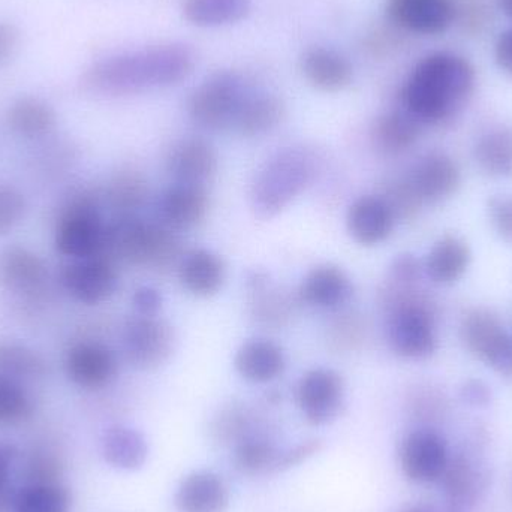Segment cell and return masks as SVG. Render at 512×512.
I'll return each mask as SVG.
<instances>
[{
    "instance_id": "obj_16",
    "label": "cell",
    "mask_w": 512,
    "mask_h": 512,
    "mask_svg": "<svg viewBox=\"0 0 512 512\" xmlns=\"http://www.w3.org/2000/svg\"><path fill=\"white\" fill-rule=\"evenodd\" d=\"M66 373L78 387L96 390L113 378L116 358L99 343H78L66 355Z\"/></svg>"
},
{
    "instance_id": "obj_47",
    "label": "cell",
    "mask_w": 512,
    "mask_h": 512,
    "mask_svg": "<svg viewBox=\"0 0 512 512\" xmlns=\"http://www.w3.org/2000/svg\"><path fill=\"white\" fill-rule=\"evenodd\" d=\"M403 512H429V511L423 510V508L414 507V508H408V510L403 511Z\"/></svg>"
},
{
    "instance_id": "obj_19",
    "label": "cell",
    "mask_w": 512,
    "mask_h": 512,
    "mask_svg": "<svg viewBox=\"0 0 512 512\" xmlns=\"http://www.w3.org/2000/svg\"><path fill=\"white\" fill-rule=\"evenodd\" d=\"M209 198L201 185L174 183L159 201V213L170 230H189L206 216Z\"/></svg>"
},
{
    "instance_id": "obj_38",
    "label": "cell",
    "mask_w": 512,
    "mask_h": 512,
    "mask_svg": "<svg viewBox=\"0 0 512 512\" xmlns=\"http://www.w3.org/2000/svg\"><path fill=\"white\" fill-rule=\"evenodd\" d=\"M113 198L120 207H132L135 204L138 206L143 200V185L135 182L134 179L122 180L117 186Z\"/></svg>"
},
{
    "instance_id": "obj_45",
    "label": "cell",
    "mask_w": 512,
    "mask_h": 512,
    "mask_svg": "<svg viewBox=\"0 0 512 512\" xmlns=\"http://www.w3.org/2000/svg\"><path fill=\"white\" fill-rule=\"evenodd\" d=\"M12 459H14V450L8 445H0V492L5 489L6 483H8Z\"/></svg>"
},
{
    "instance_id": "obj_20",
    "label": "cell",
    "mask_w": 512,
    "mask_h": 512,
    "mask_svg": "<svg viewBox=\"0 0 512 512\" xmlns=\"http://www.w3.org/2000/svg\"><path fill=\"white\" fill-rule=\"evenodd\" d=\"M228 504L227 486L213 472H194L177 489L176 507L180 512H225Z\"/></svg>"
},
{
    "instance_id": "obj_14",
    "label": "cell",
    "mask_w": 512,
    "mask_h": 512,
    "mask_svg": "<svg viewBox=\"0 0 512 512\" xmlns=\"http://www.w3.org/2000/svg\"><path fill=\"white\" fill-rule=\"evenodd\" d=\"M301 74L321 92H340L352 83L354 66L340 51L325 45H312L301 53Z\"/></svg>"
},
{
    "instance_id": "obj_29",
    "label": "cell",
    "mask_w": 512,
    "mask_h": 512,
    "mask_svg": "<svg viewBox=\"0 0 512 512\" xmlns=\"http://www.w3.org/2000/svg\"><path fill=\"white\" fill-rule=\"evenodd\" d=\"M6 120L14 134L24 138H39L53 131L56 114L41 99L21 98L11 105Z\"/></svg>"
},
{
    "instance_id": "obj_30",
    "label": "cell",
    "mask_w": 512,
    "mask_h": 512,
    "mask_svg": "<svg viewBox=\"0 0 512 512\" xmlns=\"http://www.w3.org/2000/svg\"><path fill=\"white\" fill-rule=\"evenodd\" d=\"M376 146L382 152L397 155L414 146L420 135V122L408 111H391L379 117L375 125Z\"/></svg>"
},
{
    "instance_id": "obj_44",
    "label": "cell",
    "mask_w": 512,
    "mask_h": 512,
    "mask_svg": "<svg viewBox=\"0 0 512 512\" xmlns=\"http://www.w3.org/2000/svg\"><path fill=\"white\" fill-rule=\"evenodd\" d=\"M463 397H465L466 402L472 403V405H484V403L489 402V390L481 382L471 381L463 388Z\"/></svg>"
},
{
    "instance_id": "obj_46",
    "label": "cell",
    "mask_w": 512,
    "mask_h": 512,
    "mask_svg": "<svg viewBox=\"0 0 512 512\" xmlns=\"http://www.w3.org/2000/svg\"><path fill=\"white\" fill-rule=\"evenodd\" d=\"M499 8L502 9L507 17L512 18V0H498Z\"/></svg>"
},
{
    "instance_id": "obj_34",
    "label": "cell",
    "mask_w": 512,
    "mask_h": 512,
    "mask_svg": "<svg viewBox=\"0 0 512 512\" xmlns=\"http://www.w3.org/2000/svg\"><path fill=\"white\" fill-rule=\"evenodd\" d=\"M29 396L18 381L0 376V426H12L30 414Z\"/></svg>"
},
{
    "instance_id": "obj_8",
    "label": "cell",
    "mask_w": 512,
    "mask_h": 512,
    "mask_svg": "<svg viewBox=\"0 0 512 512\" xmlns=\"http://www.w3.org/2000/svg\"><path fill=\"white\" fill-rule=\"evenodd\" d=\"M388 339L400 357L409 360L430 357L436 349V330L429 310L411 301L400 304L391 315Z\"/></svg>"
},
{
    "instance_id": "obj_3",
    "label": "cell",
    "mask_w": 512,
    "mask_h": 512,
    "mask_svg": "<svg viewBox=\"0 0 512 512\" xmlns=\"http://www.w3.org/2000/svg\"><path fill=\"white\" fill-rule=\"evenodd\" d=\"M313 176V159L306 150L288 149L277 153L259 171L254 185V207L261 216H273L285 209Z\"/></svg>"
},
{
    "instance_id": "obj_36",
    "label": "cell",
    "mask_w": 512,
    "mask_h": 512,
    "mask_svg": "<svg viewBox=\"0 0 512 512\" xmlns=\"http://www.w3.org/2000/svg\"><path fill=\"white\" fill-rule=\"evenodd\" d=\"M26 212V200L17 188L0 185V236L14 230Z\"/></svg>"
},
{
    "instance_id": "obj_37",
    "label": "cell",
    "mask_w": 512,
    "mask_h": 512,
    "mask_svg": "<svg viewBox=\"0 0 512 512\" xmlns=\"http://www.w3.org/2000/svg\"><path fill=\"white\" fill-rule=\"evenodd\" d=\"M489 216L499 236L512 245V195L493 197L489 201Z\"/></svg>"
},
{
    "instance_id": "obj_26",
    "label": "cell",
    "mask_w": 512,
    "mask_h": 512,
    "mask_svg": "<svg viewBox=\"0 0 512 512\" xmlns=\"http://www.w3.org/2000/svg\"><path fill=\"white\" fill-rule=\"evenodd\" d=\"M471 264V249L456 236L439 240L426 259V271L433 282L441 285L459 280Z\"/></svg>"
},
{
    "instance_id": "obj_5",
    "label": "cell",
    "mask_w": 512,
    "mask_h": 512,
    "mask_svg": "<svg viewBox=\"0 0 512 512\" xmlns=\"http://www.w3.org/2000/svg\"><path fill=\"white\" fill-rule=\"evenodd\" d=\"M104 249L131 264H164L176 255L177 240L165 225L123 216L108 225Z\"/></svg>"
},
{
    "instance_id": "obj_4",
    "label": "cell",
    "mask_w": 512,
    "mask_h": 512,
    "mask_svg": "<svg viewBox=\"0 0 512 512\" xmlns=\"http://www.w3.org/2000/svg\"><path fill=\"white\" fill-rule=\"evenodd\" d=\"M251 92L252 89L237 72H215L195 87L189 96V117L195 125L209 131L233 129Z\"/></svg>"
},
{
    "instance_id": "obj_17",
    "label": "cell",
    "mask_w": 512,
    "mask_h": 512,
    "mask_svg": "<svg viewBox=\"0 0 512 512\" xmlns=\"http://www.w3.org/2000/svg\"><path fill=\"white\" fill-rule=\"evenodd\" d=\"M216 153L201 138H185L174 144L167 159L168 173L177 183L203 185L215 174Z\"/></svg>"
},
{
    "instance_id": "obj_2",
    "label": "cell",
    "mask_w": 512,
    "mask_h": 512,
    "mask_svg": "<svg viewBox=\"0 0 512 512\" xmlns=\"http://www.w3.org/2000/svg\"><path fill=\"white\" fill-rule=\"evenodd\" d=\"M475 71L465 57L433 53L418 62L402 90L405 111L420 123H438L471 96Z\"/></svg>"
},
{
    "instance_id": "obj_32",
    "label": "cell",
    "mask_w": 512,
    "mask_h": 512,
    "mask_svg": "<svg viewBox=\"0 0 512 512\" xmlns=\"http://www.w3.org/2000/svg\"><path fill=\"white\" fill-rule=\"evenodd\" d=\"M69 493L56 484H30L14 499L15 512H69Z\"/></svg>"
},
{
    "instance_id": "obj_13",
    "label": "cell",
    "mask_w": 512,
    "mask_h": 512,
    "mask_svg": "<svg viewBox=\"0 0 512 512\" xmlns=\"http://www.w3.org/2000/svg\"><path fill=\"white\" fill-rule=\"evenodd\" d=\"M123 343L129 361L149 369L167 360L173 348V333L164 322L141 315L126 325Z\"/></svg>"
},
{
    "instance_id": "obj_10",
    "label": "cell",
    "mask_w": 512,
    "mask_h": 512,
    "mask_svg": "<svg viewBox=\"0 0 512 512\" xmlns=\"http://www.w3.org/2000/svg\"><path fill=\"white\" fill-rule=\"evenodd\" d=\"M448 450L444 439L433 430L409 433L400 448V466L408 480L433 483L444 477L448 468Z\"/></svg>"
},
{
    "instance_id": "obj_18",
    "label": "cell",
    "mask_w": 512,
    "mask_h": 512,
    "mask_svg": "<svg viewBox=\"0 0 512 512\" xmlns=\"http://www.w3.org/2000/svg\"><path fill=\"white\" fill-rule=\"evenodd\" d=\"M394 219L396 215L388 201L361 197L349 207L348 230L361 245H378L393 233Z\"/></svg>"
},
{
    "instance_id": "obj_11",
    "label": "cell",
    "mask_w": 512,
    "mask_h": 512,
    "mask_svg": "<svg viewBox=\"0 0 512 512\" xmlns=\"http://www.w3.org/2000/svg\"><path fill=\"white\" fill-rule=\"evenodd\" d=\"M454 0H387V15L400 29L418 35H439L456 18Z\"/></svg>"
},
{
    "instance_id": "obj_39",
    "label": "cell",
    "mask_w": 512,
    "mask_h": 512,
    "mask_svg": "<svg viewBox=\"0 0 512 512\" xmlns=\"http://www.w3.org/2000/svg\"><path fill=\"white\" fill-rule=\"evenodd\" d=\"M161 295L156 289L140 288L134 295L135 307H137L138 313L143 316H153L158 312L161 307Z\"/></svg>"
},
{
    "instance_id": "obj_43",
    "label": "cell",
    "mask_w": 512,
    "mask_h": 512,
    "mask_svg": "<svg viewBox=\"0 0 512 512\" xmlns=\"http://www.w3.org/2000/svg\"><path fill=\"white\" fill-rule=\"evenodd\" d=\"M17 44V29L12 24L0 21V65L12 56Z\"/></svg>"
},
{
    "instance_id": "obj_9",
    "label": "cell",
    "mask_w": 512,
    "mask_h": 512,
    "mask_svg": "<svg viewBox=\"0 0 512 512\" xmlns=\"http://www.w3.org/2000/svg\"><path fill=\"white\" fill-rule=\"evenodd\" d=\"M343 381L334 370L315 369L298 382L297 403L301 414L312 426H324L336 420L343 405Z\"/></svg>"
},
{
    "instance_id": "obj_31",
    "label": "cell",
    "mask_w": 512,
    "mask_h": 512,
    "mask_svg": "<svg viewBox=\"0 0 512 512\" xmlns=\"http://www.w3.org/2000/svg\"><path fill=\"white\" fill-rule=\"evenodd\" d=\"M478 165L490 176L512 177V128L493 129L475 147Z\"/></svg>"
},
{
    "instance_id": "obj_23",
    "label": "cell",
    "mask_w": 512,
    "mask_h": 512,
    "mask_svg": "<svg viewBox=\"0 0 512 512\" xmlns=\"http://www.w3.org/2000/svg\"><path fill=\"white\" fill-rule=\"evenodd\" d=\"M236 369L246 381L265 384L282 375L285 369V355L282 349L270 340H251L237 352Z\"/></svg>"
},
{
    "instance_id": "obj_28",
    "label": "cell",
    "mask_w": 512,
    "mask_h": 512,
    "mask_svg": "<svg viewBox=\"0 0 512 512\" xmlns=\"http://www.w3.org/2000/svg\"><path fill=\"white\" fill-rule=\"evenodd\" d=\"M47 276L44 262L24 248H11L0 261V279L12 291L33 292Z\"/></svg>"
},
{
    "instance_id": "obj_41",
    "label": "cell",
    "mask_w": 512,
    "mask_h": 512,
    "mask_svg": "<svg viewBox=\"0 0 512 512\" xmlns=\"http://www.w3.org/2000/svg\"><path fill=\"white\" fill-rule=\"evenodd\" d=\"M495 59L499 68L512 77V27L501 33L495 45Z\"/></svg>"
},
{
    "instance_id": "obj_33",
    "label": "cell",
    "mask_w": 512,
    "mask_h": 512,
    "mask_svg": "<svg viewBox=\"0 0 512 512\" xmlns=\"http://www.w3.org/2000/svg\"><path fill=\"white\" fill-rule=\"evenodd\" d=\"M45 372L42 358L20 345H0V376L14 379L35 378Z\"/></svg>"
},
{
    "instance_id": "obj_42",
    "label": "cell",
    "mask_w": 512,
    "mask_h": 512,
    "mask_svg": "<svg viewBox=\"0 0 512 512\" xmlns=\"http://www.w3.org/2000/svg\"><path fill=\"white\" fill-rule=\"evenodd\" d=\"M393 274L399 282H414L420 276V264L414 256H399L394 262Z\"/></svg>"
},
{
    "instance_id": "obj_24",
    "label": "cell",
    "mask_w": 512,
    "mask_h": 512,
    "mask_svg": "<svg viewBox=\"0 0 512 512\" xmlns=\"http://www.w3.org/2000/svg\"><path fill=\"white\" fill-rule=\"evenodd\" d=\"M252 0H183V18L192 26L213 29L246 20Z\"/></svg>"
},
{
    "instance_id": "obj_6",
    "label": "cell",
    "mask_w": 512,
    "mask_h": 512,
    "mask_svg": "<svg viewBox=\"0 0 512 512\" xmlns=\"http://www.w3.org/2000/svg\"><path fill=\"white\" fill-rule=\"evenodd\" d=\"M460 336L466 349L505 378L512 376V336L489 310L477 309L463 318Z\"/></svg>"
},
{
    "instance_id": "obj_15",
    "label": "cell",
    "mask_w": 512,
    "mask_h": 512,
    "mask_svg": "<svg viewBox=\"0 0 512 512\" xmlns=\"http://www.w3.org/2000/svg\"><path fill=\"white\" fill-rule=\"evenodd\" d=\"M408 183L420 203H439L459 188V167L450 156L432 153L415 165Z\"/></svg>"
},
{
    "instance_id": "obj_12",
    "label": "cell",
    "mask_w": 512,
    "mask_h": 512,
    "mask_svg": "<svg viewBox=\"0 0 512 512\" xmlns=\"http://www.w3.org/2000/svg\"><path fill=\"white\" fill-rule=\"evenodd\" d=\"M63 286L77 301L98 304L113 295L117 288V274L110 259L101 255L78 259L68 265L62 274Z\"/></svg>"
},
{
    "instance_id": "obj_40",
    "label": "cell",
    "mask_w": 512,
    "mask_h": 512,
    "mask_svg": "<svg viewBox=\"0 0 512 512\" xmlns=\"http://www.w3.org/2000/svg\"><path fill=\"white\" fill-rule=\"evenodd\" d=\"M318 451V444L316 442H307V444L298 445L286 453H280L279 463L277 469L291 468V466L298 465V463L306 460L307 457L313 456Z\"/></svg>"
},
{
    "instance_id": "obj_35",
    "label": "cell",
    "mask_w": 512,
    "mask_h": 512,
    "mask_svg": "<svg viewBox=\"0 0 512 512\" xmlns=\"http://www.w3.org/2000/svg\"><path fill=\"white\" fill-rule=\"evenodd\" d=\"M280 453L271 445L261 441H246L237 448L236 465L248 474L277 469Z\"/></svg>"
},
{
    "instance_id": "obj_27",
    "label": "cell",
    "mask_w": 512,
    "mask_h": 512,
    "mask_svg": "<svg viewBox=\"0 0 512 512\" xmlns=\"http://www.w3.org/2000/svg\"><path fill=\"white\" fill-rule=\"evenodd\" d=\"M102 454L111 466L123 471H135L146 463L149 447L138 430L114 426L102 439Z\"/></svg>"
},
{
    "instance_id": "obj_21",
    "label": "cell",
    "mask_w": 512,
    "mask_h": 512,
    "mask_svg": "<svg viewBox=\"0 0 512 512\" xmlns=\"http://www.w3.org/2000/svg\"><path fill=\"white\" fill-rule=\"evenodd\" d=\"M352 294L348 276L334 265L313 268L300 286V297L309 306L333 309L342 306Z\"/></svg>"
},
{
    "instance_id": "obj_22",
    "label": "cell",
    "mask_w": 512,
    "mask_h": 512,
    "mask_svg": "<svg viewBox=\"0 0 512 512\" xmlns=\"http://www.w3.org/2000/svg\"><path fill=\"white\" fill-rule=\"evenodd\" d=\"M179 277L189 292L198 297H209L216 294L224 283V261L207 249H194L183 256Z\"/></svg>"
},
{
    "instance_id": "obj_7",
    "label": "cell",
    "mask_w": 512,
    "mask_h": 512,
    "mask_svg": "<svg viewBox=\"0 0 512 512\" xmlns=\"http://www.w3.org/2000/svg\"><path fill=\"white\" fill-rule=\"evenodd\" d=\"M107 227L89 201L72 204L57 225L56 248L60 254L84 259L101 254Z\"/></svg>"
},
{
    "instance_id": "obj_1",
    "label": "cell",
    "mask_w": 512,
    "mask_h": 512,
    "mask_svg": "<svg viewBox=\"0 0 512 512\" xmlns=\"http://www.w3.org/2000/svg\"><path fill=\"white\" fill-rule=\"evenodd\" d=\"M195 65L197 54L185 42H159L98 60L84 72L83 84L98 95H137L177 86Z\"/></svg>"
},
{
    "instance_id": "obj_25",
    "label": "cell",
    "mask_w": 512,
    "mask_h": 512,
    "mask_svg": "<svg viewBox=\"0 0 512 512\" xmlns=\"http://www.w3.org/2000/svg\"><path fill=\"white\" fill-rule=\"evenodd\" d=\"M285 116V104L276 95L252 90L234 122L243 137H258L276 128Z\"/></svg>"
}]
</instances>
